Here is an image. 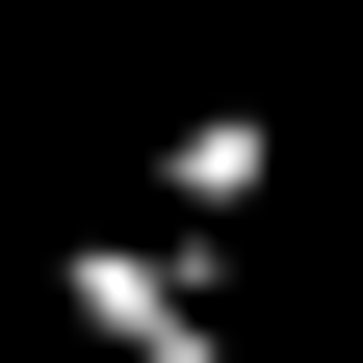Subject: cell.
<instances>
[{
  "label": "cell",
  "instance_id": "cell-1",
  "mask_svg": "<svg viewBox=\"0 0 363 363\" xmlns=\"http://www.w3.org/2000/svg\"><path fill=\"white\" fill-rule=\"evenodd\" d=\"M52 337H78V363H234L208 234H182V208H156V234H130V208H78V234H52Z\"/></svg>",
  "mask_w": 363,
  "mask_h": 363
},
{
  "label": "cell",
  "instance_id": "cell-2",
  "mask_svg": "<svg viewBox=\"0 0 363 363\" xmlns=\"http://www.w3.org/2000/svg\"><path fill=\"white\" fill-rule=\"evenodd\" d=\"M182 208V234H259V208H286V104H156V156H130Z\"/></svg>",
  "mask_w": 363,
  "mask_h": 363
}]
</instances>
